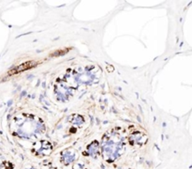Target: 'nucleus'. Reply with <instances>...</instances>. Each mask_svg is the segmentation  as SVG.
Wrapping results in <instances>:
<instances>
[{"label": "nucleus", "instance_id": "f257e3e1", "mask_svg": "<svg viewBox=\"0 0 192 169\" xmlns=\"http://www.w3.org/2000/svg\"><path fill=\"white\" fill-rule=\"evenodd\" d=\"M37 65V62H34V61H29V62H25L18 67H16L14 70L11 71V73H18L20 71H25V70H28V69H31L33 68L34 66Z\"/></svg>", "mask_w": 192, "mask_h": 169}]
</instances>
